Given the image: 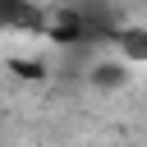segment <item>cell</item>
<instances>
[{"label": "cell", "instance_id": "cell-3", "mask_svg": "<svg viewBox=\"0 0 147 147\" xmlns=\"http://www.w3.org/2000/svg\"><path fill=\"white\" fill-rule=\"evenodd\" d=\"M96 83H101V87H106V83L119 87V83H124V64H96Z\"/></svg>", "mask_w": 147, "mask_h": 147}, {"label": "cell", "instance_id": "cell-1", "mask_svg": "<svg viewBox=\"0 0 147 147\" xmlns=\"http://www.w3.org/2000/svg\"><path fill=\"white\" fill-rule=\"evenodd\" d=\"M0 28H23V32H51V14L37 9V5H14V0H0Z\"/></svg>", "mask_w": 147, "mask_h": 147}, {"label": "cell", "instance_id": "cell-2", "mask_svg": "<svg viewBox=\"0 0 147 147\" xmlns=\"http://www.w3.org/2000/svg\"><path fill=\"white\" fill-rule=\"evenodd\" d=\"M115 46H119L129 60H147V32H142V28H124V32L115 37Z\"/></svg>", "mask_w": 147, "mask_h": 147}]
</instances>
